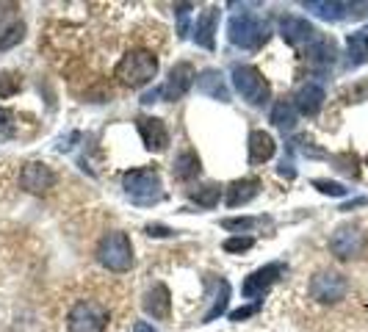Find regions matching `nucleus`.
Returning <instances> with one entry per match:
<instances>
[{
	"mask_svg": "<svg viewBox=\"0 0 368 332\" xmlns=\"http://www.w3.org/2000/svg\"><path fill=\"white\" fill-rule=\"evenodd\" d=\"M194 80H197L194 67H191L188 61H180V64H175V67L169 70L166 83H163L161 89H156L153 95H144V100L141 102H156V97H163V100H180L185 92L194 86Z\"/></svg>",
	"mask_w": 368,
	"mask_h": 332,
	"instance_id": "obj_6",
	"label": "nucleus"
},
{
	"mask_svg": "<svg viewBox=\"0 0 368 332\" xmlns=\"http://www.w3.org/2000/svg\"><path fill=\"white\" fill-rule=\"evenodd\" d=\"M188 9H191V6H178V9H175L178 17H180V39L188 36Z\"/></svg>",
	"mask_w": 368,
	"mask_h": 332,
	"instance_id": "obj_34",
	"label": "nucleus"
},
{
	"mask_svg": "<svg viewBox=\"0 0 368 332\" xmlns=\"http://www.w3.org/2000/svg\"><path fill=\"white\" fill-rule=\"evenodd\" d=\"M335 61V45L330 39H315L308 50V64L313 70H330Z\"/></svg>",
	"mask_w": 368,
	"mask_h": 332,
	"instance_id": "obj_20",
	"label": "nucleus"
},
{
	"mask_svg": "<svg viewBox=\"0 0 368 332\" xmlns=\"http://www.w3.org/2000/svg\"><path fill=\"white\" fill-rule=\"evenodd\" d=\"M219 194H222V188L216 183H208V186L191 191V200L200 205V208H213V205L219 203Z\"/></svg>",
	"mask_w": 368,
	"mask_h": 332,
	"instance_id": "obj_27",
	"label": "nucleus"
},
{
	"mask_svg": "<svg viewBox=\"0 0 368 332\" xmlns=\"http://www.w3.org/2000/svg\"><path fill=\"white\" fill-rule=\"evenodd\" d=\"M222 247H224V252H247V250L255 247V238H252V235H233V238H227Z\"/></svg>",
	"mask_w": 368,
	"mask_h": 332,
	"instance_id": "obj_29",
	"label": "nucleus"
},
{
	"mask_svg": "<svg viewBox=\"0 0 368 332\" xmlns=\"http://www.w3.org/2000/svg\"><path fill=\"white\" fill-rule=\"evenodd\" d=\"M360 205H368V197H357V200H352V203L341 205V210H352V208H360Z\"/></svg>",
	"mask_w": 368,
	"mask_h": 332,
	"instance_id": "obj_37",
	"label": "nucleus"
},
{
	"mask_svg": "<svg viewBox=\"0 0 368 332\" xmlns=\"http://www.w3.org/2000/svg\"><path fill=\"white\" fill-rule=\"evenodd\" d=\"M313 188H318V191H321V194H327V197H343V194H346V188H343L341 183H335V180H324V178H315Z\"/></svg>",
	"mask_w": 368,
	"mask_h": 332,
	"instance_id": "obj_31",
	"label": "nucleus"
},
{
	"mask_svg": "<svg viewBox=\"0 0 368 332\" xmlns=\"http://www.w3.org/2000/svg\"><path fill=\"white\" fill-rule=\"evenodd\" d=\"M233 86H236V92L249 105H263V102L271 97L269 80L263 77V73L258 67H249V64L233 67Z\"/></svg>",
	"mask_w": 368,
	"mask_h": 332,
	"instance_id": "obj_5",
	"label": "nucleus"
},
{
	"mask_svg": "<svg viewBox=\"0 0 368 332\" xmlns=\"http://www.w3.org/2000/svg\"><path fill=\"white\" fill-rule=\"evenodd\" d=\"M227 36L236 48H244V50H258L269 42L271 31H269V23L255 17V14H236L230 23H227Z\"/></svg>",
	"mask_w": 368,
	"mask_h": 332,
	"instance_id": "obj_2",
	"label": "nucleus"
},
{
	"mask_svg": "<svg viewBox=\"0 0 368 332\" xmlns=\"http://www.w3.org/2000/svg\"><path fill=\"white\" fill-rule=\"evenodd\" d=\"M258 191H261V180L258 178L233 180V183L227 186V205H230V208H238V205L252 203V200L258 197Z\"/></svg>",
	"mask_w": 368,
	"mask_h": 332,
	"instance_id": "obj_16",
	"label": "nucleus"
},
{
	"mask_svg": "<svg viewBox=\"0 0 368 332\" xmlns=\"http://www.w3.org/2000/svg\"><path fill=\"white\" fill-rule=\"evenodd\" d=\"M366 164H368V158H366Z\"/></svg>",
	"mask_w": 368,
	"mask_h": 332,
	"instance_id": "obj_39",
	"label": "nucleus"
},
{
	"mask_svg": "<svg viewBox=\"0 0 368 332\" xmlns=\"http://www.w3.org/2000/svg\"><path fill=\"white\" fill-rule=\"evenodd\" d=\"M263 219H252V216H241V219H222V227L224 230H252L258 227Z\"/></svg>",
	"mask_w": 368,
	"mask_h": 332,
	"instance_id": "obj_30",
	"label": "nucleus"
},
{
	"mask_svg": "<svg viewBox=\"0 0 368 332\" xmlns=\"http://www.w3.org/2000/svg\"><path fill=\"white\" fill-rule=\"evenodd\" d=\"M26 36V26L23 23H9L0 28V50H11L14 45H20Z\"/></svg>",
	"mask_w": 368,
	"mask_h": 332,
	"instance_id": "obj_26",
	"label": "nucleus"
},
{
	"mask_svg": "<svg viewBox=\"0 0 368 332\" xmlns=\"http://www.w3.org/2000/svg\"><path fill=\"white\" fill-rule=\"evenodd\" d=\"M258 310H261V302H252V305H247V307H238V310H233V313H230V321H244V318L255 316Z\"/></svg>",
	"mask_w": 368,
	"mask_h": 332,
	"instance_id": "obj_33",
	"label": "nucleus"
},
{
	"mask_svg": "<svg viewBox=\"0 0 368 332\" xmlns=\"http://www.w3.org/2000/svg\"><path fill=\"white\" fill-rule=\"evenodd\" d=\"M227 299H230V282L222 280V282H219V294L210 299L208 313L202 316V324H208V321H213V318H219V316L227 310Z\"/></svg>",
	"mask_w": 368,
	"mask_h": 332,
	"instance_id": "obj_25",
	"label": "nucleus"
},
{
	"mask_svg": "<svg viewBox=\"0 0 368 332\" xmlns=\"http://www.w3.org/2000/svg\"><path fill=\"white\" fill-rule=\"evenodd\" d=\"M97 260L108 272H128L133 266V244L128 232L114 230L103 235V241L97 247Z\"/></svg>",
	"mask_w": 368,
	"mask_h": 332,
	"instance_id": "obj_4",
	"label": "nucleus"
},
{
	"mask_svg": "<svg viewBox=\"0 0 368 332\" xmlns=\"http://www.w3.org/2000/svg\"><path fill=\"white\" fill-rule=\"evenodd\" d=\"M324 100H327V95H324V89H321L318 83H305V86L296 92L293 105H296V111H299L302 117H315V114L324 108Z\"/></svg>",
	"mask_w": 368,
	"mask_h": 332,
	"instance_id": "obj_14",
	"label": "nucleus"
},
{
	"mask_svg": "<svg viewBox=\"0 0 368 332\" xmlns=\"http://www.w3.org/2000/svg\"><path fill=\"white\" fill-rule=\"evenodd\" d=\"M133 332H156V327H150V324H144V321H139V324L133 327Z\"/></svg>",
	"mask_w": 368,
	"mask_h": 332,
	"instance_id": "obj_38",
	"label": "nucleus"
},
{
	"mask_svg": "<svg viewBox=\"0 0 368 332\" xmlns=\"http://www.w3.org/2000/svg\"><path fill=\"white\" fill-rule=\"evenodd\" d=\"M296 105L291 100H280L274 108H271V122L277 125L280 130H291L293 125H296Z\"/></svg>",
	"mask_w": 368,
	"mask_h": 332,
	"instance_id": "obj_24",
	"label": "nucleus"
},
{
	"mask_svg": "<svg viewBox=\"0 0 368 332\" xmlns=\"http://www.w3.org/2000/svg\"><path fill=\"white\" fill-rule=\"evenodd\" d=\"M136 128H139V136H141L147 150L163 153L169 147V130L163 125V119H158V117H139Z\"/></svg>",
	"mask_w": 368,
	"mask_h": 332,
	"instance_id": "obj_12",
	"label": "nucleus"
},
{
	"mask_svg": "<svg viewBox=\"0 0 368 332\" xmlns=\"http://www.w3.org/2000/svg\"><path fill=\"white\" fill-rule=\"evenodd\" d=\"M108 327V310L97 302H78L67 316L70 332H105Z\"/></svg>",
	"mask_w": 368,
	"mask_h": 332,
	"instance_id": "obj_7",
	"label": "nucleus"
},
{
	"mask_svg": "<svg viewBox=\"0 0 368 332\" xmlns=\"http://www.w3.org/2000/svg\"><path fill=\"white\" fill-rule=\"evenodd\" d=\"M114 75L119 77L125 86L141 89L158 75V55L150 50H131L122 55V61L117 64Z\"/></svg>",
	"mask_w": 368,
	"mask_h": 332,
	"instance_id": "obj_1",
	"label": "nucleus"
},
{
	"mask_svg": "<svg viewBox=\"0 0 368 332\" xmlns=\"http://www.w3.org/2000/svg\"><path fill=\"white\" fill-rule=\"evenodd\" d=\"M147 232H150V235H158V238H163V235H172L175 230H169V227H163V225H147Z\"/></svg>",
	"mask_w": 368,
	"mask_h": 332,
	"instance_id": "obj_36",
	"label": "nucleus"
},
{
	"mask_svg": "<svg viewBox=\"0 0 368 332\" xmlns=\"http://www.w3.org/2000/svg\"><path fill=\"white\" fill-rule=\"evenodd\" d=\"M305 9L308 11H313L315 17H321V20H327V23H338L346 17V11L352 9V3H327V0H308L305 3Z\"/></svg>",
	"mask_w": 368,
	"mask_h": 332,
	"instance_id": "obj_18",
	"label": "nucleus"
},
{
	"mask_svg": "<svg viewBox=\"0 0 368 332\" xmlns=\"http://www.w3.org/2000/svg\"><path fill=\"white\" fill-rule=\"evenodd\" d=\"M202 172V164H200V155L194 150H183V153L175 158V166H172V175L175 180H194Z\"/></svg>",
	"mask_w": 368,
	"mask_h": 332,
	"instance_id": "obj_21",
	"label": "nucleus"
},
{
	"mask_svg": "<svg viewBox=\"0 0 368 332\" xmlns=\"http://www.w3.org/2000/svg\"><path fill=\"white\" fill-rule=\"evenodd\" d=\"M277 150L271 133L266 130H252L249 133V164H266L271 155Z\"/></svg>",
	"mask_w": 368,
	"mask_h": 332,
	"instance_id": "obj_17",
	"label": "nucleus"
},
{
	"mask_svg": "<svg viewBox=\"0 0 368 332\" xmlns=\"http://www.w3.org/2000/svg\"><path fill=\"white\" fill-rule=\"evenodd\" d=\"M330 250L338 260H352L366 252V232L357 225H341L330 238Z\"/></svg>",
	"mask_w": 368,
	"mask_h": 332,
	"instance_id": "obj_8",
	"label": "nucleus"
},
{
	"mask_svg": "<svg viewBox=\"0 0 368 332\" xmlns=\"http://www.w3.org/2000/svg\"><path fill=\"white\" fill-rule=\"evenodd\" d=\"M200 89L210 95V97H216V100L227 102L230 100V92L224 89V83H222V75L216 73V70H205L202 77H200Z\"/></svg>",
	"mask_w": 368,
	"mask_h": 332,
	"instance_id": "obj_23",
	"label": "nucleus"
},
{
	"mask_svg": "<svg viewBox=\"0 0 368 332\" xmlns=\"http://www.w3.org/2000/svg\"><path fill=\"white\" fill-rule=\"evenodd\" d=\"M23 89V75L20 73H0V97H11Z\"/></svg>",
	"mask_w": 368,
	"mask_h": 332,
	"instance_id": "obj_28",
	"label": "nucleus"
},
{
	"mask_svg": "<svg viewBox=\"0 0 368 332\" xmlns=\"http://www.w3.org/2000/svg\"><path fill=\"white\" fill-rule=\"evenodd\" d=\"M335 164H341V166H338V169H341V172H346V175H349V178H357V175H360V169H357V158H355V155H338V158H335Z\"/></svg>",
	"mask_w": 368,
	"mask_h": 332,
	"instance_id": "obj_32",
	"label": "nucleus"
},
{
	"mask_svg": "<svg viewBox=\"0 0 368 332\" xmlns=\"http://www.w3.org/2000/svg\"><path fill=\"white\" fill-rule=\"evenodd\" d=\"M6 136H11V114L0 108V139H6Z\"/></svg>",
	"mask_w": 368,
	"mask_h": 332,
	"instance_id": "obj_35",
	"label": "nucleus"
},
{
	"mask_svg": "<svg viewBox=\"0 0 368 332\" xmlns=\"http://www.w3.org/2000/svg\"><path fill=\"white\" fill-rule=\"evenodd\" d=\"M280 36L288 42L291 48H302V45H313L318 39V31L308 20H302V17H283Z\"/></svg>",
	"mask_w": 368,
	"mask_h": 332,
	"instance_id": "obj_13",
	"label": "nucleus"
},
{
	"mask_svg": "<svg viewBox=\"0 0 368 332\" xmlns=\"http://www.w3.org/2000/svg\"><path fill=\"white\" fill-rule=\"evenodd\" d=\"M144 313L153 316L158 321H166L172 316V299H169V288L166 285H153L144 296Z\"/></svg>",
	"mask_w": 368,
	"mask_h": 332,
	"instance_id": "obj_15",
	"label": "nucleus"
},
{
	"mask_svg": "<svg viewBox=\"0 0 368 332\" xmlns=\"http://www.w3.org/2000/svg\"><path fill=\"white\" fill-rule=\"evenodd\" d=\"M286 274V266L283 263H269V266H263V269H258V272H252L247 280H244V285H241V294L247 296V299H255V302H261L258 296H263L274 282L280 280Z\"/></svg>",
	"mask_w": 368,
	"mask_h": 332,
	"instance_id": "obj_10",
	"label": "nucleus"
},
{
	"mask_svg": "<svg viewBox=\"0 0 368 332\" xmlns=\"http://www.w3.org/2000/svg\"><path fill=\"white\" fill-rule=\"evenodd\" d=\"M122 186H125V194H128L136 205H156L161 203V197H163V191H161V188H163V186H161V175H158V169H153V166L125 172Z\"/></svg>",
	"mask_w": 368,
	"mask_h": 332,
	"instance_id": "obj_3",
	"label": "nucleus"
},
{
	"mask_svg": "<svg viewBox=\"0 0 368 332\" xmlns=\"http://www.w3.org/2000/svg\"><path fill=\"white\" fill-rule=\"evenodd\" d=\"M55 183V175L48 164H39V161H31L23 166L20 172V186L26 188L28 194H48Z\"/></svg>",
	"mask_w": 368,
	"mask_h": 332,
	"instance_id": "obj_11",
	"label": "nucleus"
},
{
	"mask_svg": "<svg viewBox=\"0 0 368 332\" xmlns=\"http://www.w3.org/2000/svg\"><path fill=\"white\" fill-rule=\"evenodd\" d=\"M346 50H349V64H368V31H357L346 39Z\"/></svg>",
	"mask_w": 368,
	"mask_h": 332,
	"instance_id": "obj_22",
	"label": "nucleus"
},
{
	"mask_svg": "<svg viewBox=\"0 0 368 332\" xmlns=\"http://www.w3.org/2000/svg\"><path fill=\"white\" fill-rule=\"evenodd\" d=\"M216 20H219V9H205L197 20L194 28V39L197 45H202L205 50H213V31H216Z\"/></svg>",
	"mask_w": 368,
	"mask_h": 332,
	"instance_id": "obj_19",
	"label": "nucleus"
},
{
	"mask_svg": "<svg viewBox=\"0 0 368 332\" xmlns=\"http://www.w3.org/2000/svg\"><path fill=\"white\" fill-rule=\"evenodd\" d=\"M346 291H349V282L338 272H318V274H313V280H310V296H313L315 302H321V305L341 302L343 296H346Z\"/></svg>",
	"mask_w": 368,
	"mask_h": 332,
	"instance_id": "obj_9",
	"label": "nucleus"
}]
</instances>
